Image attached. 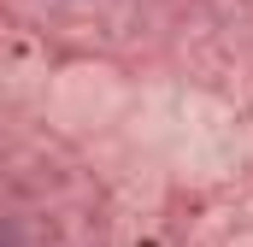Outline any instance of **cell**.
<instances>
[{
    "mask_svg": "<svg viewBox=\"0 0 253 247\" xmlns=\"http://www.w3.org/2000/svg\"><path fill=\"white\" fill-rule=\"evenodd\" d=\"M0 247H24V242H18V230H12V224H0Z\"/></svg>",
    "mask_w": 253,
    "mask_h": 247,
    "instance_id": "cell-1",
    "label": "cell"
}]
</instances>
